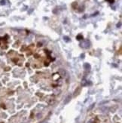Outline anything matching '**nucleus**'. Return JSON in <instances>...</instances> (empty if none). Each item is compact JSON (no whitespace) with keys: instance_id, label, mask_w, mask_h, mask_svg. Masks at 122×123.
Returning <instances> with one entry per match:
<instances>
[{"instance_id":"nucleus-1","label":"nucleus","mask_w":122,"mask_h":123,"mask_svg":"<svg viewBox=\"0 0 122 123\" xmlns=\"http://www.w3.org/2000/svg\"><path fill=\"white\" fill-rule=\"evenodd\" d=\"M77 39H78V40H81V39H83V36H82V35L79 34L78 36H77Z\"/></svg>"},{"instance_id":"nucleus-2","label":"nucleus","mask_w":122,"mask_h":123,"mask_svg":"<svg viewBox=\"0 0 122 123\" xmlns=\"http://www.w3.org/2000/svg\"><path fill=\"white\" fill-rule=\"evenodd\" d=\"M84 67L85 68V69H90V68H91L90 65H88L87 63H85V64H84Z\"/></svg>"},{"instance_id":"nucleus-3","label":"nucleus","mask_w":122,"mask_h":123,"mask_svg":"<svg viewBox=\"0 0 122 123\" xmlns=\"http://www.w3.org/2000/svg\"><path fill=\"white\" fill-rule=\"evenodd\" d=\"M107 2H109V3H113L115 2V0H106Z\"/></svg>"},{"instance_id":"nucleus-4","label":"nucleus","mask_w":122,"mask_h":123,"mask_svg":"<svg viewBox=\"0 0 122 123\" xmlns=\"http://www.w3.org/2000/svg\"><path fill=\"white\" fill-rule=\"evenodd\" d=\"M38 45H39V46H41V43H39Z\"/></svg>"}]
</instances>
